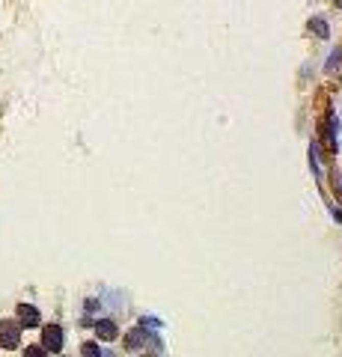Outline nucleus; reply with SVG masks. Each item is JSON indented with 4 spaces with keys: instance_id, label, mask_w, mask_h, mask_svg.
Returning <instances> with one entry per match:
<instances>
[{
    "instance_id": "9d476101",
    "label": "nucleus",
    "mask_w": 342,
    "mask_h": 357,
    "mask_svg": "<svg viewBox=\"0 0 342 357\" xmlns=\"http://www.w3.org/2000/svg\"><path fill=\"white\" fill-rule=\"evenodd\" d=\"M336 6H342V0H336Z\"/></svg>"
},
{
    "instance_id": "39448f33",
    "label": "nucleus",
    "mask_w": 342,
    "mask_h": 357,
    "mask_svg": "<svg viewBox=\"0 0 342 357\" xmlns=\"http://www.w3.org/2000/svg\"><path fill=\"white\" fill-rule=\"evenodd\" d=\"M149 340V334H146V327H137V330H131L128 337H125V342H128V351H140L143 348V342Z\"/></svg>"
},
{
    "instance_id": "f257e3e1",
    "label": "nucleus",
    "mask_w": 342,
    "mask_h": 357,
    "mask_svg": "<svg viewBox=\"0 0 342 357\" xmlns=\"http://www.w3.org/2000/svg\"><path fill=\"white\" fill-rule=\"evenodd\" d=\"M63 342H66V334H63V327L60 324H48L45 330H42V345H45V351H63Z\"/></svg>"
},
{
    "instance_id": "20e7f679",
    "label": "nucleus",
    "mask_w": 342,
    "mask_h": 357,
    "mask_svg": "<svg viewBox=\"0 0 342 357\" xmlns=\"http://www.w3.org/2000/svg\"><path fill=\"white\" fill-rule=\"evenodd\" d=\"M95 324V334H99V340H116L119 337V327H116V322H110V319H99V322H92Z\"/></svg>"
},
{
    "instance_id": "7ed1b4c3",
    "label": "nucleus",
    "mask_w": 342,
    "mask_h": 357,
    "mask_svg": "<svg viewBox=\"0 0 342 357\" xmlns=\"http://www.w3.org/2000/svg\"><path fill=\"white\" fill-rule=\"evenodd\" d=\"M15 313H18V319H21L18 324H24V327H39V322H42L39 310H36V306H30V304H18Z\"/></svg>"
},
{
    "instance_id": "0eeeda50",
    "label": "nucleus",
    "mask_w": 342,
    "mask_h": 357,
    "mask_svg": "<svg viewBox=\"0 0 342 357\" xmlns=\"http://www.w3.org/2000/svg\"><path fill=\"white\" fill-rule=\"evenodd\" d=\"M339 66H342V48H336V51L330 54V63L325 66V72H327V75H333Z\"/></svg>"
},
{
    "instance_id": "6e6552de",
    "label": "nucleus",
    "mask_w": 342,
    "mask_h": 357,
    "mask_svg": "<svg viewBox=\"0 0 342 357\" xmlns=\"http://www.w3.org/2000/svg\"><path fill=\"white\" fill-rule=\"evenodd\" d=\"M140 327H146V330L161 327V319H155V316H143V319H140Z\"/></svg>"
},
{
    "instance_id": "f03ea898",
    "label": "nucleus",
    "mask_w": 342,
    "mask_h": 357,
    "mask_svg": "<svg viewBox=\"0 0 342 357\" xmlns=\"http://www.w3.org/2000/svg\"><path fill=\"white\" fill-rule=\"evenodd\" d=\"M0 345L6 351H12L21 345V324L18 322H0Z\"/></svg>"
},
{
    "instance_id": "423d86ee",
    "label": "nucleus",
    "mask_w": 342,
    "mask_h": 357,
    "mask_svg": "<svg viewBox=\"0 0 342 357\" xmlns=\"http://www.w3.org/2000/svg\"><path fill=\"white\" fill-rule=\"evenodd\" d=\"M307 30H309L312 36H319V39H327V33H330L327 21H325V18H319V15H315V18H309V21H307Z\"/></svg>"
},
{
    "instance_id": "1a4fd4ad",
    "label": "nucleus",
    "mask_w": 342,
    "mask_h": 357,
    "mask_svg": "<svg viewBox=\"0 0 342 357\" xmlns=\"http://www.w3.org/2000/svg\"><path fill=\"white\" fill-rule=\"evenodd\" d=\"M84 354L95 357V354H102V348H99V345H95V342H86V345H84Z\"/></svg>"
}]
</instances>
